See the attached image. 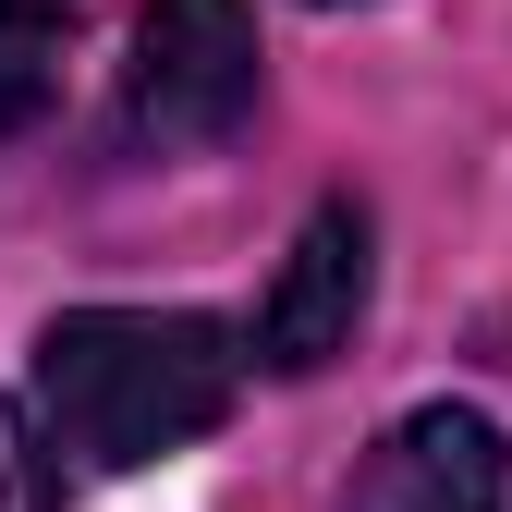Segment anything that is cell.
<instances>
[{
	"label": "cell",
	"mask_w": 512,
	"mask_h": 512,
	"mask_svg": "<svg viewBox=\"0 0 512 512\" xmlns=\"http://www.w3.org/2000/svg\"><path fill=\"white\" fill-rule=\"evenodd\" d=\"M244 342L196 305H74L37 330V415L86 476H147L232 415Z\"/></svg>",
	"instance_id": "6da1fadb"
},
{
	"label": "cell",
	"mask_w": 512,
	"mask_h": 512,
	"mask_svg": "<svg viewBox=\"0 0 512 512\" xmlns=\"http://www.w3.org/2000/svg\"><path fill=\"white\" fill-rule=\"evenodd\" d=\"M256 110V13L244 0H147L122 61V122L147 147H220Z\"/></svg>",
	"instance_id": "7a4b0ae2"
},
{
	"label": "cell",
	"mask_w": 512,
	"mask_h": 512,
	"mask_svg": "<svg viewBox=\"0 0 512 512\" xmlns=\"http://www.w3.org/2000/svg\"><path fill=\"white\" fill-rule=\"evenodd\" d=\"M366 244H378V232H366L354 196L317 208V220L293 232V256H281L269 305H256V354H244V366H269V378H317L330 354H354V330H366V281H378Z\"/></svg>",
	"instance_id": "3957f363"
},
{
	"label": "cell",
	"mask_w": 512,
	"mask_h": 512,
	"mask_svg": "<svg viewBox=\"0 0 512 512\" xmlns=\"http://www.w3.org/2000/svg\"><path fill=\"white\" fill-rule=\"evenodd\" d=\"M500 500H512V439L476 403H415L366 452L342 512H500Z\"/></svg>",
	"instance_id": "277c9868"
},
{
	"label": "cell",
	"mask_w": 512,
	"mask_h": 512,
	"mask_svg": "<svg viewBox=\"0 0 512 512\" xmlns=\"http://www.w3.org/2000/svg\"><path fill=\"white\" fill-rule=\"evenodd\" d=\"M61 49H74V0H0V122H37L61 98Z\"/></svg>",
	"instance_id": "5b68a950"
},
{
	"label": "cell",
	"mask_w": 512,
	"mask_h": 512,
	"mask_svg": "<svg viewBox=\"0 0 512 512\" xmlns=\"http://www.w3.org/2000/svg\"><path fill=\"white\" fill-rule=\"evenodd\" d=\"M0 512H49V452L25 439L13 403H0Z\"/></svg>",
	"instance_id": "8992f818"
},
{
	"label": "cell",
	"mask_w": 512,
	"mask_h": 512,
	"mask_svg": "<svg viewBox=\"0 0 512 512\" xmlns=\"http://www.w3.org/2000/svg\"><path fill=\"white\" fill-rule=\"evenodd\" d=\"M317 13H354V0H317Z\"/></svg>",
	"instance_id": "52a82bcc"
}]
</instances>
